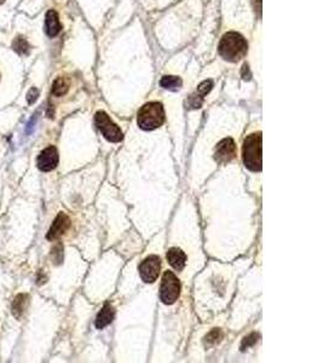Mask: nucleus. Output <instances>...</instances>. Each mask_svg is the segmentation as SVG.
Segmentation results:
<instances>
[{
	"label": "nucleus",
	"instance_id": "a211bd4d",
	"mask_svg": "<svg viewBox=\"0 0 323 363\" xmlns=\"http://www.w3.org/2000/svg\"><path fill=\"white\" fill-rule=\"evenodd\" d=\"M221 338H222V332L219 330H214L207 335V338L206 339H207L208 344H214V342L221 340Z\"/></svg>",
	"mask_w": 323,
	"mask_h": 363
},
{
	"label": "nucleus",
	"instance_id": "f3484780",
	"mask_svg": "<svg viewBox=\"0 0 323 363\" xmlns=\"http://www.w3.org/2000/svg\"><path fill=\"white\" fill-rule=\"evenodd\" d=\"M26 298H27L26 296H20L16 298L15 301H13L12 311L16 316H20V315L22 314L23 307H25V304H26Z\"/></svg>",
	"mask_w": 323,
	"mask_h": 363
},
{
	"label": "nucleus",
	"instance_id": "7ed1b4c3",
	"mask_svg": "<svg viewBox=\"0 0 323 363\" xmlns=\"http://www.w3.org/2000/svg\"><path fill=\"white\" fill-rule=\"evenodd\" d=\"M164 121V107L159 102H149V103L144 104L137 115V124L146 131H152V130L160 128Z\"/></svg>",
	"mask_w": 323,
	"mask_h": 363
},
{
	"label": "nucleus",
	"instance_id": "f03ea898",
	"mask_svg": "<svg viewBox=\"0 0 323 363\" xmlns=\"http://www.w3.org/2000/svg\"><path fill=\"white\" fill-rule=\"evenodd\" d=\"M262 146L263 137L262 132L250 133L247 136V138L243 142L242 147V159L243 164L247 169L254 172L262 171L263 161H262Z\"/></svg>",
	"mask_w": 323,
	"mask_h": 363
},
{
	"label": "nucleus",
	"instance_id": "6ab92c4d",
	"mask_svg": "<svg viewBox=\"0 0 323 363\" xmlns=\"http://www.w3.org/2000/svg\"><path fill=\"white\" fill-rule=\"evenodd\" d=\"M257 338H258V335L254 334V333L248 335L247 338H245V340H243V342H242V350H245L246 348H248V347H250V345H253L254 342L257 341Z\"/></svg>",
	"mask_w": 323,
	"mask_h": 363
},
{
	"label": "nucleus",
	"instance_id": "0eeeda50",
	"mask_svg": "<svg viewBox=\"0 0 323 363\" xmlns=\"http://www.w3.org/2000/svg\"><path fill=\"white\" fill-rule=\"evenodd\" d=\"M236 156V144L231 138L221 140L216 148L214 159L219 164H228Z\"/></svg>",
	"mask_w": 323,
	"mask_h": 363
},
{
	"label": "nucleus",
	"instance_id": "20e7f679",
	"mask_svg": "<svg viewBox=\"0 0 323 363\" xmlns=\"http://www.w3.org/2000/svg\"><path fill=\"white\" fill-rule=\"evenodd\" d=\"M181 296V282L172 271H166L163 276L160 287V298L164 304L171 305L176 303Z\"/></svg>",
	"mask_w": 323,
	"mask_h": 363
},
{
	"label": "nucleus",
	"instance_id": "4468645a",
	"mask_svg": "<svg viewBox=\"0 0 323 363\" xmlns=\"http://www.w3.org/2000/svg\"><path fill=\"white\" fill-rule=\"evenodd\" d=\"M160 85L166 90L177 91L182 86V80L178 77H172V75H166L161 79Z\"/></svg>",
	"mask_w": 323,
	"mask_h": 363
},
{
	"label": "nucleus",
	"instance_id": "9b49d317",
	"mask_svg": "<svg viewBox=\"0 0 323 363\" xmlns=\"http://www.w3.org/2000/svg\"><path fill=\"white\" fill-rule=\"evenodd\" d=\"M166 258L172 268L178 270V271L183 270L185 264H187V255L178 247H172L171 249H168Z\"/></svg>",
	"mask_w": 323,
	"mask_h": 363
},
{
	"label": "nucleus",
	"instance_id": "aec40b11",
	"mask_svg": "<svg viewBox=\"0 0 323 363\" xmlns=\"http://www.w3.org/2000/svg\"><path fill=\"white\" fill-rule=\"evenodd\" d=\"M38 95H39V91H38L35 87H33L32 90L29 91V94H28V102H29V103H33V102L35 101L37 97H38Z\"/></svg>",
	"mask_w": 323,
	"mask_h": 363
},
{
	"label": "nucleus",
	"instance_id": "2eb2a0df",
	"mask_svg": "<svg viewBox=\"0 0 323 363\" xmlns=\"http://www.w3.org/2000/svg\"><path fill=\"white\" fill-rule=\"evenodd\" d=\"M68 88H69V83L66 78H57L52 85V94L57 97L67 94Z\"/></svg>",
	"mask_w": 323,
	"mask_h": 363
},
{
	"label": "nucleus",
	"instance_id": "412c9836",
	"mask_svg": "<svg viewBox=\"0 0 323 363\" xmlns=\"http://www.w3.org/2000/svg\"><path fill=\"white\" fill-rule=\"evenodd\" d=\"M5 2V0H0V4H2V3H4Z\"/></svg>",
	"mask_w": 323,
	"mask_h": 363
},
{
	"label": "nucleus",
	"instance_id": "1a4fd4ad",
	"mask_svg": "<svg viewBox=\"0 0 323 363\" xmlns=\"http://www.w3.org/2000/svg\"><path fill=\"white\" fill-rule=\"evenodd\" d=\"M70 225V221L67 214L60 213L55 219V222L51 225L49 232H47V240H56L62 236L68 230Z\"/></svg>",
	"mask_w": 323,
	"mask_h": 363
},
{
	"label": "nucleus",
	"instance_id": "39448f33",
	"mask_svg": "<svg viewBox=\"0 0 323 363\" xmlns=\"http://www.w3.org/2000/svg\"><path fill=\"white\" fill-rule=\"evenodd\" d=\"M95 122L102 135L109 142L118 143L122 139V132L119 129V126L113 122V120L109 118L108 114L104 112H97L95 115Z\"/></svg>",
	"mask_w": 323,
	"mask_h": 363
},
{
	"label": "nucleus",
	"instance_id": "f8f14e48",
	"mask_svg": "<svg viewBox=\"0 0 323 363\" xmlns=\"http://www.w3.org/2000/svg\"><path fill=\"white\" fill-rule=\"evenodd\" d=\"M45 28L47 35L53 38L61 32V23L58 13L55 10H49L45 17Z\"/></svg>",
	"mask_w": 323,
	"mask_h": 363
},
{
	"label": "nucleus",
	"instance_id": "423d86ee",
	"mask_svg": "<svg viewBox=\"0 0 323 363\" xmlns=\"http://www.w3.org/2000/svg\"><path fill=\"white\" fill-rule=\"evenodd\" d=\"M161 270V259L157 256H149L140 263L139 275L146 283H153L157 280Z\"/></svg>",
	"mask_w": 323,
	"mask_h": 363
},
{
	"label": "nucleus",
	"instance_id": "6e6552de",
	"mask_svg": "<svg viewBox=\"0 0 323 363\" xmlns=\"http://www.w3.org/2000/svg\"><path fill=\"white\" fill-rule=\"evenodd\" d=\"M38 167L43 172H49V171L53 170L58 164V152L55 147H47L40 153V155L38 156Z\"/></svg>",
	"mask_w": 323,
	"mask_h": 363
},
{
	"label": "nucleus",
	"instance_id": "ddd939ff",
	"mask_svg": "<svg viewBox=\"0 0 323 363\" xmlns=\"http://www.w3.org/2000/svg\"><path fill=\"white\" fill-rule=\"evenodd\" d=\"M115 316V310L111 304H105L104 306L102 307V310L99 311V314L97 315V318H96V327L98 330H102L105 326L112 323V321L114 320Z\"/></svg>",
	"mask_w": 323,
	"mask_h": 363
},
{
	"label": "nucleus",
	"instance_id": "f257e3e1",
	"mask_svg": "<svg viewBox=\"0 0 323 363\" xmlns=\"http://www.w3.org/2000/svg\"><path fill=\"white\" fill-rule=\"evenodd\" d=\"M219 53L229 62H238L246 56L247 42L241 34L236 32H228L222 37L219 43Z\"/></svg>",
	"mask_w": 323,
	"mask_h": 363
},
{
	"label": "nucleus",
	"instance_id": "9d476101",
	"mask_svg": "<svg viewBox=\"0 0 323 363\" xmlns=\"http://www.w3.org/2000/svg\"><path fill=\"white\" fill-rule=\"evenodd\" d=\"M212 86H213L212 80L202 81V83L199 85L198 91L195 92L194 95H191L190 98H189V102H188L189 107L192 109L200 108L202 104V101H204V97L212 90Z\"/></svg>",
	"mask_w": 323,
	"mask_h": 363
},
{
	"label": "nucleus",
	"instance_id": "dca6fc26",
	"mask_svg": "<svg viewBox=\"0 0 323 363\" xmlns=\"http://www.w3.org/2000/svg\"><path fill=\"white\" fill-rule=\"evenodd\" d=\"M12 47H13V50H15L16 52H19L20 55H26V53H28V51H29V44L25 39V38H22V37L15 39V42H13V44H12Z\"/></svg>",
	"mask_w": 323,
	"mask_h": 363
}]
</instances>
